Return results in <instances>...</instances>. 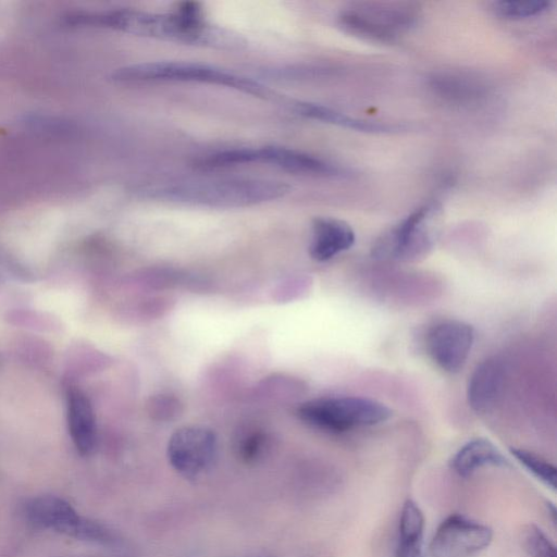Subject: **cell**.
Returning <instances> with one entry per match:
<instances>
[{"label": "cell", "instance_id": "6da1fadb", "mask_svg": "<svg viewBox=\"0 0 557 557\" xmlns=\"http://www.w3.org/2000/svg\"><path fill=\"white\" fill-rule=\"evenodd\" d=\"M71 25H96L124 33L183 44L220 48L242 45L239 36L203 21L195 3H184L175 13H151L131 9L100 13L73 12L65 16Z\"/></svg>", "mask_w": 557, "mask_h": 557}, {"label": "cell", "instance_id": "7a4b0ae2", "mask_svg": "<svg viewBox=\"0 0 557 557\" xmlns=\"http://www.w3.org/2000/svg\"><path fill=\"white\" fill-rule=\"evenodd\" d=\"M290 187L281 181L230 177L147 185L143 197L207 207H247L284 197Z\"/></svg>", "mask_w": 557, "mask_h": 557}, {"label": "cell", "instance_id": "3957f363", "mask_svg": "<svg viewBox=\"0 0 557 557\" xmlns=\"http://www.w3.org/2000/svg\"><path fill=\"white\" fill-rule=\"evenodd\" d=\"M112 79L123 84L152 82H191L225 86L265 99L275 92L260 83L209 64L183 61H156L125 65L116 69Z\"/></svg>", "mask_w": 557, "mask_h": 557}, {"label": "cell", "instance_id": "277c9868", "mask_svg": "<svg viewBox=\"0 0 557 557\" xmlns=\"http://www.w3.org/2000/svg\"><path fill=\"white\" fill-rule=\"evenodd\" d=\"M417 7L405 2H358L338 15L339 26L350 35L380 44H392L419 22Z\"/></svg>", "mask_w": 557, "mask_h": 557}, {"label": "cell", "instance_id": "5b68a950", "mask_svg": "<svg viewBox=\"0 0 557 557\" xmlns=\"http://www.w3.org/2000/svg\"><path fill=\"white\" fill-rule=\"evenodd\" d=\"M440 210L436 201L414 209L375 240L372 256L403 262H414L426 257L436 242Z\"/></svg>", "mask_w": 557, "mask_h": 557}, {"label": "cell", "instance_id": "8992f818", "mask_svg": "<svg viewBox=\"0 0 557 557\" xmlns=\"http://www.w3.org/2000/svg\"><path fill=\"white\" fill-rule=\"evenodd\" d=\"M296 413L307 424L337 433L379 424L392 414L386 406L376 400L354 396L307 400L300 404Z\"/></svg>", "mask_w": 557, "mask_h": 557}, {"label": "cell", "instance_id": "52a82bcc", "mask_svg": "<svg viewBox=\"0 0 557 557\" xmlns=\"http://www.w3.org/2000/svg\"><path fill=\"white\" fill-rule=\"evenodd\" d=\"M218 447L213 430L202 425H185L170 436L166 457L181 476L197 480L214 465Z\"/></svg>", "mask_w": 557, "mask_h": 557}, {"label": "cell", "instance_id": "ba28073f", "mask_svg": "<svg viewBox=\"0 0 557 557\" xmlns=\"http://www.w3.org/2000/svg\"><path fill=\"white\" fill-rule=\"evenodd\" d=\"M492 539L493 531L486 524L451 515L436 529L430 554L432 557H471L485 549Z\"/></svg>", "mask_w": 557, "mask_h": 557}, {"label": "cell", "instance_id": "9c48e42d", "mask_svg": "<svg viewBox=\"0 0 557 557\" xmlns=\"http://www.w3.org/2000/svg\"><path fill=\"white\" fill-rule=\"evenodd\" d=\"M474 339L473 327L462 321L445 320L433 325L426 336L432 360L444 371L458 372L466 363Z\"/></svg>", "mask_w": 557, "mask_h": 557}, {"label": "cell", "instance_id": "30bf717a", "mask_svg": "<svg viewBox=\"0 0 557 557\" xmlns=\"http://www.w3.org/2000/svg\"><path fill=\"white\" fill-rule=\"evenodd\" d=\"M27 521L36 528L53 530L79 539L85 518L58 496L34 497L24 505Z\"/></svg>", "mask_w": 557, "mask_h": 557}, {"label": "cell", "instance_id": "8fae6325", "mask_svg": "<svg viewBox=\"0 0 557 557\" xmlns=\"http://www.w3.org/2000/svg\"><path fill=\"white\" fill-rule=\"evenodd\" d=\"M246 163L261 162L274 165L294 174L313 176L341 175V169L315 156L292 148L267 146L262 148H246Z\"/></svg>", "mask_w": 557, "mask_h": 557}, {"label": "cell", "instance_id": "7c38bea8", "mask_svg": "<svg viewBox=\"0 0 557 557\" xmlns=\"http://www.w3.org/2000/svg\"><path fill=\"white\" fill-rule=\"evenodd\" d=\"M505 379V368L497 358L483 360L469 377L467 397L469 406L479 413H486L500 395Z\"/></svg>", "mask_w": 557, "mask_h": 557}, {"label": "cell", "instance_id": "4fadbf2b", "mask_svg": "<svg viewBox=\"0 0 557 557\" xmlns=\"http://www.w3.org/2000/svg\"><path fill=\"white\" fill-rule=\"evenodd\" d=\"M67 425L71 438L81 455H89L97 444V424L89 398L79 388L66 394Z\"/></svg>", "mask_w": 557, "mask_h": 557}, {"label": "cell", "instance_id": "5bb4252c", "mask_svg": "<svg viewBox=\"0 0 557 557\" xmlns=\"http://www.w3.org/2000/svg\"><path fill=\"white\" fill-rule=\"evenodd\" d=\"M351 226L339 219L318 216L312 221L309 253L317 261H326L349 249L355 243Z\"/></svg>", "mask_w": 557, "mask_h": 557}, {"label": "cell", "instance_id": "9a60e30c", "mask_svg": "<svg viewBox=\"0 0 557 557\" xmlns=\"http://www.w3.org/2000/svg\"><path fill=\"white\" fill-rule=\"evenodd\" d=\"M429 86L437 97L459 104L478 102L488 92L487 85L481 78L459 72L433 74Z\"/></svg>", "mask_w": 557, "mask_h": 557}, {"label": "cell", "instance_id": "2e32d148", "mask_svg": "<svg viewBox=\"0 0 557 557\" xmlns=\"http://www.w3.org/2000/svg\"><path fill=\"white\" fill-rule=\"evenodd\" d=\"M290 107L307 119L329 123L335 126L371 134L398 132L399 126L354 117L336 109L307 101H293Z\"/></svg>", "mask_w": 557, "mask_h": 557}, {"label": "cell", "instance_id": "e0dca14e", "mask_svg": "<svg viewBox=\"0 0 557 557\" xmlns=\"http://www.w3.org/2000/svg\"><path fill=\"white\" fill-rule=\"evenodd\" d=\"M508 462L497 447L485 438L466 443L453 456L451 469L460 476L468 478L483 467H505Z\"/></svg>", "mask_w": 557, "mask_h": 557}, {"label": "cell", "instance_id": "ac0fdd59", "mask_svg": "<svg viewBox=\"0 0 557 557\" xmlns=\"http://www.w3.org/2000/svg\"><path fill=\"white\" fill-rule=\"evenodd\" d=\"M423 512L412 499H407L400 513L396 557H423Z\"/></svg>", "mask_w": 557, "mask_h": 557}, {"label": "cell", "instance_id": "d6986e66", "mask_svg": "<svg viewBox=\"0 0 557 557\" xmlns=\"http://www.w3.org/2000/svg\"><path fill=\"white\" fill-rule=\"evenodd\" d=\"M552 4L549 0H499L492 2L490 10L500 18L520 21L545 13Z\"/></svg>", "mask_w": 557, "mask_h": 557}, {"label": "cell", "instance_id": "ffe728a7", "mask_svg": "<svg viewBox=\"0 0 557 557\" xmlns=\"http://www.w3.org/2000/svg\"><path fill=\"white\" fill-rule=\"evenodd\" d=\"M511 455L537 480L555 490L556 468L541 456L523 448H510Z\"/></svg>", "mask_w": 557, "mask_h": 557}, {"label": "cell", "instance_id": "44dd1931", "mask_svg": "<svg viewBox=\"0 0 557 557\" xmlns=\"http://www.w3.org/2000/svg\"><path fill=\"white\" fill-rule=\"evenodd\" d=\"M520 540L523 549L531 557H556L555 545L534 523H529L522 528Z\"/></svg>", "mask_w": 557, "mask_h": 557}, {"label": "cell", "instance_id": "7402d4cb", "mask_svg": "<svg viewBox=\"0 0 557 557\" xmlns=\"http://www.w3.org/2000/svg\"><path fill=\"white\" fill-rule=\"evenodd\" d=\"M146 410L152 420L166 422L181 416L183 405L181 400L173 395L158 394L148 399Z\"/></svg>", "mask_w": 557, "mask_h": 557}, {"label": "cell", "instance_id": "603a6c76", "mask_svg": "<svg viewBox=\"0 0 557 557\" xmlns=\"http://www.w3.org/2000/svg\"><path fill=\"white\" fill-rule=\"evenodd\" d=\"M267 445V434L259 430H252L239 437L236 451L242 461L252 463L262 457Z\"/></svg>", "mask_w": 557, "mask_h": 557}]
</instances>
